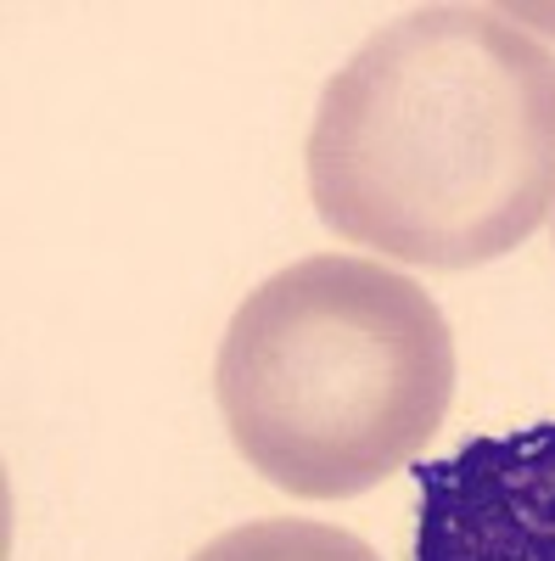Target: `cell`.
I'll list each match as a JSON object with an SVG mask.
<instances>
[{"mask_svg": "<svg viewBox=\"0 0 555 561\" xmlns=\"http://www.w3.org/2000/svg\"><path fill=\"white\" fill-rule=\"evenodd\" d=\"M192 561H382L359 534L332 523H298V517H264L224 528Z\"/></svg>", "mask_w": 555, "mask_h": 561, "instance_id": "obj_4", "label": "cell"}, {"mask_svg": "<svg viewBox=\"0 0 555 561\" xmlns=\"http://www.w3.org/2000/svg\"><path fill=\"white\" fill-rule=\"evenodd\" d=\"M415 561H555V421L427 460L415 472Z\"/></svg>", "mask_w": 555, "mask_h": 561, "instance_id": "obj_3", "label": "cell"}, {"mask_svg": "<svg viewBox=\"0 0 555 561\" xmlns=\"http://www.w3.org/2000/svg\"><path fill=\"white\" fill-rule=\"evenodd\" d=\"M303 163L343 242L494 264L555 203V51L488 7H415L326 79Z\"/></svg>", "mask_w": 555, "mask_h": 561, "instance_id": "obj_1", "label": "cell"}, {"mask_svg": "<svg viewBox=\"0 0 555 561\" xmlns=\"http://www.w3.org/2000/svg\"><path fill=\"white\" fill-rule=\"evenodd\" d=\"M236 455L298 500H354L404 472L454 399L449 320L377 259L314 253L236 304L213 359Z\"/></svg>", "mask_w": 555, "mask_h": 561, "instance_id": "obj_2", "label": "cell"}]
</instances>
